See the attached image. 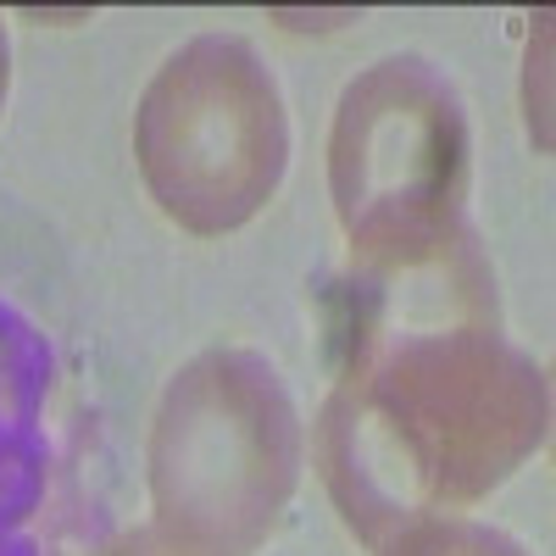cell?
Listing matches in <instances>:
<instances>
[{
	"label": "cell",
	"instance_id": "obj_3",
	"mask_svg": "<svg viewBox=\"0 0 556 556\" xmlns=\"http://www.w3.org/2000/svg\"><path fill=\"white\" fill-rule=\"evenodd\" d=\"M301 412L262 351L184 362L151 424L156 529L206 556H251L301 484Z\"/></svg>",
	"mask_w": 556,
	"mask_h": 556
},
{
	"label": "cell",
	"instance_id": "obj_1",
	"mask_svg": "<svg viewBox=\"0 0 556 556\" xmlns=\"http://www.w3.org/2000/svg\"><path fill=\"white\" fill-rule=\"evenodd\" d=\"M545 434L551 384L495 323H390L345 334L312 456L351 534L379 551L484 501Z\"/></svg>",
	"mask_w": 556,
	"mask_h": 556
},
{
	"label": "cell",
	"instance_id": "obj_5",
	"mask_svg": "<svg viewBox=\"0 0 556 556\" xmlns=\"http://www.w3.org/2000/svg\"><path fill=\"white\" fill-rule=\"evenodd\" d=\"M45 401H51V345L17 306L0 301V451L45 445Z\"/></svg>",
	"mask_w": 556,
	"mask_h": 556
},
{
	"label": "cell",
	"instance_id": "obj_9",
	"mask_svg": "<svg viewBox=\"0 0 556 556\" xmlns=\"http://www.w3.org/2000/svg\"><path fill=\"white\" fill-rule=\"evenodd\" d=\"M7 28H0V106H7V84H12V67H7Z\"/></svg>",
	"mask_w": 556,
	"mask_h": 556
},
{
	"label": "cell",
	"instance_id": "obj_2",
	"mask_svg": "<svg viewBox=\"0 0 556 556\" xmlns=\"http://www.w3.org/2000/svg\"><path fill=\"white\" fill-rule=\"evenodd\" d=\"M468 106L424 56L356 73L329 134V195L356 273H412L473 251Z\"/></svg>",
	"mask_w": 556,
	"mask_h": 556
},
{
	"label": "cell",
	"instance_id": "obj_4",
	"mask_svg": "<svg viewBox=\"0 0 556 556\" xmlns=\"http://www.w3.org/2000/svg\"><path fill=\"white\" fill-rule=\"evenodd\" d=\"M134 156L178 228L217 240L251 223L290 167V112L256 45L240 34L178 45L139 96Z\"/></svg>",
	"mask_w": 556,
	"mask_h": 556
},
{
	"label": "cell",
	"instance_id": "obj_8",
	"mask_svg": "<svg viewBox=\"0 0 556 556\" xmlns=\"http://www.w3.org/2000/svg\"><path fill=\"white\" fill-rule=\"evenodd\" d=\"M101 556H206V551L184 545V540H173V534H162V529L151 523V529H128V534H117Z\"/></svg>",
	"mask_w": 556,
	"mask_h": 556
},
{
	"label": "cell",
	"instance_id": "obj_6",
	"mask_svg": "<svg viewBox=\"0 0 556 556\" xmlns=\"http://www.w3.org/2000/svg\"><path fill=\"white\" fill-rule=\"evenodd\" d=\"M51 473V445L34 451H0V556H39V501Z\"/></svg>",
	"mask_w": 556,
	"mask_h": 556
},
{
	"label": "cell",
	"instance_id": "obj_7",
	"mask_svg": "<svg viewBox=\"0 0 556 556\" xmlns=\"http://www.w3.org/2000/svg\"><path fill=\"white\" fill-rule=\"evenodd\" d=\"M379 556H529L506 529L473 518H424L379 545Z\"/></svg>",
	"mask_w": 556,
	"mask_h": 556
}]
</instances>
